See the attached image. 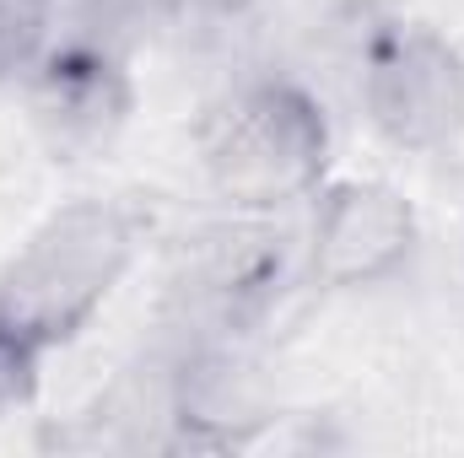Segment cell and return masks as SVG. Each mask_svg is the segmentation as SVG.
<instances>
[{
    "label": "cell",
    "mask_w": 464,
    "mask_h": 458,
    "mask_svg": "<svg viewBox=\"0 0 464 458\" xmlns=\"http://www.w3.org/2000/svg\"><path fill=\"white\" fill-rule=\"evenodd\" d=\"M140 248L135 216L114 200H71L49 211L0 270V319L49 356L92 329Z\"/></svg>",
    "instance_id": "1"
},
{
    "label": "cell",
    "mask_w": 464,
    "mask_h": 458,
    "mask_svg": "<svg viewBox=\"0 0 464 458\" xmlns=\"http://www.w3.org/2000/svg\"><path fill=\"white\" fill-rule=\"evenodd\" d=\"M330 114L292 76H259L237 87L200 135L206 184L248 216H276L314 200L330 178Z\"/></svg>",
    "instance_id": "2"
},
{
    "label": "cell",
    "mask_w": 464,
    "mask_h": 458,
    "mask_svg": "<svg viewBox=\"0 0 464 458\" xmlns=\"http://www.w3.org/2000/svg\"><path fill=\"white\" fill-rule=\"evenodd\" d=\"M44 345L27 340L11 319H0V421L27 410L38 399V377H44Z\"/></svg>",
    "instance_id": "8"
},
{
    "label": "cell",
    "mask_w": 464,
    "mask_h": 458,
    "mask_svg": "<svg viewBox=\"0 0 464 458\" xmlns=\"http://www.w3.org/2000/svg\"><path fill=\"white\" fill-rule=\"evenodd\" d=\"M173 5H184V11H206V16H227V11H243L248 0H173Z\"/></svg>",
    "instance_id": "9"
},
{
    "label": "cell",
    "mask_w": 464,
    "mask_h": 458,
    "mask_svg": "<svg viewBox=\"0 0 464 458\" xmlns=\"http://www.w3.org/2000/svg\"><path fill=\"white\" fill-rule=\"evenodd\" d=\"M211 248L189 264L184 291L211 308L222 324L254 319L286 281V232L270 227H232L206 237Z\"/></svg>",
    "instance_id": "6"
},
{
    "label": "cell",
    "mask_w": 464,
    "mask_h": 458,
    "mask_svg": "<svg viewBox=\"0 0 464 458\" xmlns=\"http://www.w3.org/2000/svg\"><path fill=\"white\" fill-rule=\"evenodd\" d=\"M22 81H27V119L54 162L103 157L135 114L130 65L98 38L49 43Z\"/></svg>",
    "instance_id": "5"
},
{
    "label": "cell",
    "mask_w": 464,
    "mask_h": 458,
    "mask_svg": "<svg viewBox=\"0 0 464 458\" xmlns=\"http://www.w3.org/2000/svg\"><path fill=\"white\" fill-rule=\"evenodd\" d=\"M362 114L394 151L427 157L464 135V54L427 22H383L362 43Z\"/></svg>",
    "instance_id": "3"
},
{
    "label": "cell",
    "mask_w": 464,
    "mask_h": 458,
    "mask_svg": "<svg viewBox=\"0 0 464 458\" xmlns=\"http://www.w3.org/2000/svg\"><path fill=\"white\" fill-rule=\"evenodd\" d=\"M49 27H54L49 0H0V87L22 81L44 60V49L54 43Z\"/></svg>",
    "instance_id": "7"
},
{
    "label": "cell",
    "mask_w": 464,
    "mask_h": 458,
    "mask_svg": "<svg viewBox=\"0 0 464 458\" xmlns=\"http://www.w3.org/2000/svg\"><path fill=\"white\" fill-rule=\"evenodd\" d=\"M416 243L421 216L405 189L383 178H324L303 243V275L314 291H367L394 281L416 259Z\"/></svg>",
    "instance_id": "4"
}]
</instances>
